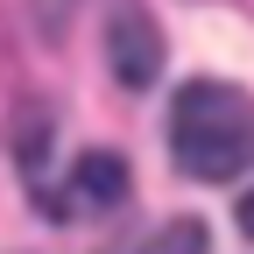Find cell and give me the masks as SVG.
<instances>
[{"mask_svg":"<svg viewBox=\"0 0 254 254\" xmlns=\"http://www.w3.org/2000/svg\"><path fill=\"white\" fill-rule=\"evenodd\" d=\"M170 155L198 184H233L254 163V99L219 78L184 85L170 106Z\"/></svg>","mask_w":254,"mask_h":254,"instance_id":"obj_1","label":"cell"},{"mask_svg":"<svg viewBox=\"0 0 254 254\" xmlns=\"http://www.w3.org/2000/svg\"><path fill=\"white\" fill-rule=\"evenodd\" d=\"M106 50H113V78L120 85H148L155 71H163V36H155V21L141 7L106 14Z\"/></svg>","mask_w":254,"mask_h":254,"instance_id":"obj_2","label":"cell"},{"mask_svg":"<svg viewBox=\"0 0 254 254\" xmlns=\"http://www.w3.org/2000/svg\"><path fill=\"white\" fill-rule=\"evenodd\" d=\"M113 254H212V233L198 219H163V226H148L141 240H127Z\"/></svg>","mask_w":254,"mask_h":254,"instance_id":"obj_4","label":"cell"},{"mask_svg":"<svg viewBox=\"0 0 254 254\" xmlns=\"http://www.w3.org/2000/svg\"><path fill=\"white\" fill-rule=\"evenodd\" d=\"M127 198V163L120 155H78L71 163V190L57 198L64 219H78V212H113Z\"/></svg>","mask_w":254,"mask_h":254,"instance_id":"obj_3","label":"cell"},{"mask_svg":"<svg viewBox=\"0 0 254 254\" xmlns=\"http://www.w3.org/2000/svg\"><path fill=\"white\" fill-rule=\"evenodd\" d=\"M240 226H247V233H254V198H247V205H240Z\"/></svg>","mask_w":254,"mask_h":254,"instance_id":"obj_5","label":"cell"}]
</instances>
